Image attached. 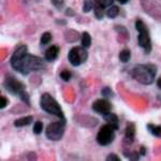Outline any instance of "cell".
Here are the masks:
<instances>
[{"mask_svg": "<svg viewBox=\"0 0 161 161\" xmlns=\"http://www.w3.org/2000/svg\"><path fill=\"white\" fill-rule=\"evenodd\" d=\"M58 54H59V48L58 46L56 45H52L50 46V48H47L45 52V55H44V58H45L46 61H54L56 60V58L58 57Z\"/></svg>", "mask_w": 161, "mask_h": 161, "instance_id": "cell-12", "label": "cell"}, {"mask_svg": "<svg viewBox=\"0 0 161 161\" xmlns=\"http://www.w3.org/2000/svg\"><path fill=\"white\" fill-rule=\"evenodd\" d=\"M66 15H67V16H73V15H74V12L72 11L71 8H67V10H66Z\"/></svg>", "mask_w": 161, "mask_h": 161, "instance_id": "cell-31", "label": "cell"}, {"mask_svg": "<svg viewBox=\"0 0 161 161\" xmlns=\"http://www.w3.org/2000/svg\"><path fill=\"white\" fill-rule=\"evenodd\" d=\"M10 62L12 68L22 75H28L45 67V61L41 57L28 53V47L26 45H20L15 50Z\"/></svg>", "mask_w": 161, "mask_h": 161, "instance_id": "cell-1", "label": "cell"}, {"mask_svg": "<svg viewBox=\"0 0 161 161\" xmlns=\"http://www.w3.org/2000/svg\"><path fill=\"white\" fill-rule=\"evenodd\" d=\"M40 106H41V108H42L44 112H46L47 114L56 116V117H58V119H60V120L66 121L67 123L64 111H62L60 104L57 102L55 98L52 97L50 93L45 92L41 96Z\"/></svg>", "mask_w": 161, "mask_h": 161, "instance_id": "cell-3", "label": "cell"}, {"mask_svg": "<svg viewBox=\"0 0 161 161\" xmlns=\"http://www.w3.org/2000/svg\"><path fill=\"white\" fill-rule=\"evenodd\" d=\"M51 2L57 10H59V11L64 9V0H51Z\"/></svg>", "mask_w": 161, "mask_h": 161, "instance_id": "cell-26", "label": "cell"}, {"mask_svg": "<svg viewBox=\"0 0 161 161\" xmlns=\"http://www.w3.org/2000/svg\"><path fill=\"white\" fill-rule=\"evenodd\" d=\"M33 121L32 116H24V117H20L14 121V126L17 128H22V127L29 126V125Z\"/></svg>", "mask_w": 161, "mask_h": 161, "instance_id": "cell-13", "label": "cell"}, {"mask_svg": "<svg viewBox=\"0 0 161 161\" xmlns=\"http://www.w3.org/2000/svg\"><path fill=\"white\" fill-rule=\"evenodd\" d=\"M117 1L120 4H126V3H128V2H129V0H117Z\"/></svg>", "mask_w": 161, "mask_h": 161, "instance_id": "cell-33", "label": "cell"}, {"mask_svg": "<svg viewBox=\"0 0 161 161\" xmlns=\"http://www.w3.org/2000/svg\"><path fill=\"white\" fill-rule=\"evenodd\" d=\"M101 93H102L103 97L105 98H108V97H113V92H112V89L110 87H104L102 88V90H101Z\"/></svg>", "mask_w": 161, "mask_h": 161, "instance_id": "cell-27", "label": "cell"}, {"mask_svg": "<svg viewBox=\"0 0 161 161\" xmlns=\"http://www.w3.org/2000/svg\"><path fill=\"white\" fill-rule=\"evenodd\" d=\"M32 131H33V133L37 134V136L42 133V131H43V123L42 121H36L35 125H33Z\"/></svg>", "mask_w": 161, "mask_h": 161, "instance_id": "cell-23", "label": "cell"}, {"mask_svg": "<svg viewBox=\"0 0 161 161\" xmlns=\"http://www.w3.org/2000/svg\"><path fill=\"white\" fill-rule=\"evenodd\" d=\"M118 14H119V8L116 6L110 7L105 12V15L108 17V19H115Z\"/></svg>", "mask_w": 161, "mask_h": 161, "instance_id": "cell-18", "label": "cell"}, {"mask_svg": "<svg viewBox=\"0 0 161 161\" xmlns=\"http://www.w3.org/2000/svg\"><path fill=\"white\" fill-rule=\"evenodd\" d=\"M19 98L22 100V102H24L25 104L27 105H30V98H29V95L26 90H22L19 93Z\"/></svg>", "mask_w": 161, "mask_h": 161, "instance_id": "cell-22", "label": "cell"}, {"mask_svg": "<svg viewBox=\"0 0 161 161\" xmlns=\"http://www.w3.org/2000/svg\"><path fill=\"white\" fill-rule=\"evenodd\" d=\"M93 12H95V16L97 17V19H102L104 16V8L101 6V3H95Z\"/></svg>", "mask_w": 161, "mask_h": 161, "instance_id": "cell-16", "label": "cell"}, {"mask_svg": "<svg viewBox=\"0 0 161 161\" xmlns=\"http://www.w3.org/2000/svg\"><path fill=\"white\" fill-rule=\"evenodd\" d=\"M66 121H62L59 119L58 121L51 123L47 125L45 129L46 137L51 141H59L62 139L64 134V127H66Z\"/></svg>", "mask_w": 161, "mask_h": 161, "instance_id": "cell-5", "label": "cell"}, {"mask_svg": "<svg viewBox=\"0 0 161 161\" xmlns=\"http://www.w3.org/2000/svg\"><path fill=\"white\" fill-rule=\"evenodd\" d=\"M93 7H95V3H93L92 0H84L82 10H83V12H84V13H88V12H90L93 9Z\"/></svg>", "mask_w": 161, "mask_h": 161, "instance_id": "cell-20", "label": "cell"}, {"mask_svg": "<svg viewBox=\"0 0 161 161\" xmlns=\"http://www.w3.org/2000/svg\"><path fill=\"white\" fill-rule=\"evenodd\" d=\"M52 40V33L50 31H46V32H44L42 36H41V39H40V43L42 44V45H46V44H48L51 42Z\"/></svg>", "mask_w": 161, "mask_h": 161, "instance_id": "cell-21", "label": "cell"}, {"mask_svg": "<svg viewBox=\"0 0 161 161\" xmlns=\"http://www.w3.org/2000/svg\"><path fill=\"white\" fill-rule=\"evenodd\" d=\"M136 29L139 32V37H137V42L139 45L144 50L146 54H149L152 52V41L149 37V31L147 29L146 25L141 19H137L136 22Z\"/></svg>", "mask_w": 161, "mask_h": 161, "instance_id": "cell-4", "label": "cell"}, {"mask_svg": "<svg viewBox=\"0 0 161 161\" xmlns=\"http://www.w3.org/2000/svg\"><path fill=\"white\" fill-rule=\"evenodd\" d=\"M157 86H158L159 89H161V77H159L158 80H157Z\"/></svg>", "mask_w": 161, "mask_h": 161, "instance_id": "cell-34", "label": "cell"}, {"mask_svg": "<svg viewBox=\"0 0 161 161\" xmlns=\"http://www.w3.org/2000/svg\"><path fill=\"white\" fill-rule=\"evenodd\" d=\"M136 136V125L133 123H128L125 130V141L127 144H132Z\"/></svg>", "mask_w": 161, "mask_h": 161, "instance_id": "cell-10", "label": "cell"}, {"mask_svg": "<svg viewBox=\"0 0 161 161\" xmlns=\"http://www.w3.org/2000/svg\"><path fill=\"white\" fill-rule=\"evenodd\" d=\"M103 119L106 121V124L111 125L115 130H118L119 129V119L116 114L112 113V112H108V113L103 115Z\"/></svg>", "mask_w": 161, "mask_h": 161, "instance_id": "cell-11", "label": "cell"}, {"mask_svg": "<svg viewBox=\"0 0 161 161\" xmlns=\"http://www.w3.org/2000/svg\"><path fill=\"white\" fill-rule=\"evenodd\" d=\"M88 58V52L84 46H75L68 54V60L73 67H79L84 64Z\"/></svg>", "mask_w": 161, "mask_h": 161, "instance_id": "cell-6", "label": "cell"}, {"mask_svg": "<svg viewBox=\"0 0 161 161\" xmlns=\"http://www.w3.org/2000/svg\"><path fill=\"white\" fill-rule=\"evenodd\" d=\"M80 42H82V46H84V47H86V48H88L92 45V37H90V35L87 31H84V32L82 33Z\"/></svg>", "mask_w": 161, "mask_h": 161, "instance_id": "cell-15", "label": "cell"}, {"mask_svg": "<svg viewBox=\"0 0 161 161\" xmlns=\"http://www.w3.org/2000/svg\"><path fill=\"white\" fill-rule=\"evenodd\" d=\"M115 129L111 125L106 124L100 128L97 134V142L101 146H108L115 139Z\"/></svg>", "mask_w": 161, "mask_h": 161, "instance_id": "cell-7", "label": "cell"}, {"mask_svg": "<svg viewBox=\"0 0 161 161\" xmlns=\"http://www.w3.org/2000/svg\"><path fill=\"white\" fill-rule=\"evenodd\" d=\"M79 37H80L79 32L75 30H69L68 32H66V36H64L66 40L70 43H73L74 41H76L77 39H79Z\"/></svg>", "mask_w": 161, "mask_h": 161, "instance_id": "cell-17", "label": "cell"}, {"mask_svg": "<svg viewBox=\"0 0 161 161\" xmlns=\"http://www.w3.org/2000/svg\"><path fill=\"white\" fill-rule=\"evenodd\" d=\"M92 111L96 112L97 114H101V115H104V114L108 113L112 111V104L110 101L106 99H98L92 103Z\"/></svg>", "mask_w": 161, "mask_h": 161, "instance_id": "cell-9", "label": "cell"}, {"mask_svg": "<svg viewBox=\"0 0 161 161\" xmlns=\"http://www.w3.org/2000/svg\"><path fill=\"white\" fill-rule=\"evenodd\" d=\"M157 74V67L153 64H136L131 71V75L140 84L152 85Z\"/></svg>", "mask_w": 161, "mask_h": 161, "instance_id": "cell-2", "label": "cell"}, {"mask_svg": "<svg viewBox=\"0 0 161 161\" xmlns=\"http://www.w3.org/2000/svg\"><path fill=\"white\" fill-rule=\"evenodd\" d=\"M8 104H9V100L6 97H3V96H0V108H7Z\"/></svg>", "mask_w": 161, "mask_h": 161, "instance_id": "cell-28", "label": "cell"}, {"mask_svg": "<svg viewBox=\"0 0 161 161\" xmlns=\"http://www.w3.org/2000/svg\"><path fill=\"white\" fill-rule=\"evenodd\" d=\"M4 88L8 92H10L13 96H19V93L22 90H25V85L20 80L15 79L12 75H8L4 80Z\"/></svg>", "mask_w": 161, "mask_h": 161, "instance_id": "cell-8", "label": "cell"}, {"mask_svg": "<svg viewBox=\"0 0 161 161\" xmlns=\"http://www.w3.org/2000/svg\"><path fill=\"white\" fill-rule=\"evenodd\" d=\"M124 154H125V157L129 158L131 160H139L140 158V153H136V152H130V150H124Z\"/></svg>", "mask_w": 161, "mask_h": 161, "instance_id": "cell-24", "label": "cell"}, {"mask_svg": "<svg viewBox=\"0 0 161 161\" xmlns=\"http://www.w3.org/2000/svg\"><path fill=\"white\" fill-rule=\"evenodd\" d=\"M130 58H131V52L128 48H125V50H123L119 53V60L124 62V64L128 62L130 60Z\"/></svg>", "mask_w": 161, "mask_h": 161, "instance_id": "cell-19", "label": "cell"}, {"mask_svg": "<svg viewBox=\"0 0 161 161\" xmlns=\"http://www.w3.org/2000/svg\"><path fill=\"white\" fill-rule=\"evenodd\" d=\"M59 76H60V79L62 80H64V82H69V80H71V77H72V73L69 71V70H64V71L60 72Z\"/></svg>", "mask_w": 161, "mask_h": 161, "instance_id": "cell-25", "label": "cell"}, {"mask_svg": "<svg viewBox=\"0 0 161 161\" xmlns=\"http://www.w3.org/2000/svg\"><path fill=\"white\" fill-rule=\"evenodd\" d=\"M139 153H140V156H145V155H146V148H145L144 146H141Z\"/></svg>", "mask_w": 161, "mask_h": 161, "instance_id": "cell-32", "label": "cell"}, {"mask_svg": "<svg viewBox=\"0 0 161 161\" xmlns=\"http://www.w3.org/2000/svg\"><path fill=\"white\" fill-rule=\"evenodd\" d=\"M147 130H148L149 133H152L153 136L161 137V125L148 124L147 125Z\"/></svg>", "mask_w": 161, "mask_h": 161, "instance_id": "cell-14", "label": "cell"}, {"mask_svg": "<svg viewBox=\"0 0 161 161\" xmlns=\"http://www.w3.org/2000/svg\"><path fill=\"white\" fill-rule=\"evenodd\" d=\"M106 160L108 161H120V158H119L116 154H110L108 157H106Z\"/></svg>", "mask_w": 161, "mask_h": 161, "instance_id": "cell-30", "label": "cell"}, {"mask_svg": "<svg viewBox=\"0 0 161 161\" xmlns=\"http://www.w3.org/2000/svg\"><path fill=\"white\" fill-rule=\"evenodd\" d=\"M113 3H114V0H102L101 1V6H102L103 8H110L113 6Z\"/></svg>", "mask_w": 161, "mask_h": 161, "instance_id": "cell-29", "label": "cell"}, {"mask_svg": "<svg viewBox=\"0 0 161 161\" xmlns=\"http://www.w3.org/2000/svg\"><path fill=\"white\" fill-rule=\"evenodd\" d=\"M56 23H59V24H66L64 20H56Z\"/></svg>", "mask_w": 161, "mask_h": 161, "instance_id": "cell-35", "label": "cell"}]
</instances>
